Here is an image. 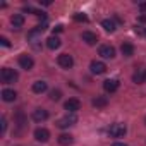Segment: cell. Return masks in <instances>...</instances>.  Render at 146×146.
Listing matches in <instances>:
<instances>
[{"mask_svg":"<svg viewBox=\"0 0 146 146\" xmlns=\"http://www.w3.org/2000/svg\"><path fill=\"white\" fill-rule=\"evenodd\" d=\"M0 78H2V83L11 84V83H16V81H17V72H16L14 69L4 67V69H2V72H0Z\"/></svg>","mask_w":146,"mask_h":146,"instance_id":"1","label":"cell"},{"mask_svg":"<svg viewBox=\"0 0 146 146\" xmlns=\"http://www.w3.org/2000/svg\"><path fill=\"white\" fill-rule=\"evenodd\" d=\"M62 29H64V28H62V26H55V28H53V33H60V31H62Z\"/></svg>","mask_w":146,"mask_h":146,"instance_id":"27","label":"cell"},{"mask_svg":"<svg viewBox=\"0 0 146 146\" xmlns=\"http://www.w3.org/2000/svg\"><path fill=\"white\" fill-rule=\"evenodd\" d=\"M74 19H76V21H79V23H81V21H83V23H86V21H88V16H84V14L78 12V14H74Z\"/></svg>","mask_w":146,"mask_h":146,"instance_id":"23","label":"cell"},{"mask_svg":"<svg viewBox=\"0 0 146 146\" xmlns=\"http://www.w3.org/2000/svg\"><path fill=\"white\" fill-rule=\"evenodd\" d=\"M48 119V112L45 110V108H36L35 112H33V120L35 122H43V120H46Z\"/></svg>","mask_w":146,"mask_h":146,"instance_id":"11","label":"cell"},{"mask_svg":"<svg viewBox=\"0 0 146 146\" xmlns=\"http://www.w3.org/2000/svg\"><path fill=\"white\" fill-rule=\"evenodd\" d=\"M17 98V93L14 90H4L2 91V100L4 102H14Z\"/></svg>","mask_w":146,"mask_h":146,"instance_id":"14","label":"cell"},{"mask_svg":"<svg viewBox=\"0 0 146 146\" xmlns=\"http://www.w3.org/2000/svg\"><path fill=\"white\" fill-rule=\"evenodd\" d=\"M5 129H7V120H5V119H2V134L5 132Z\"/></svg>","mask_w":146,"mask_h":146,"instance_id":"26","label":"cell"},{"mask_svg":"<svg viewBox=\"0 0 146 146\" xmlns=\"http://www.w3.org/2000/svg\"><path fill=\"white\" fill-rule=\"evenodd\" d=\"M107 103H108V100H107L105 96H96V98L93 100V105H95V107H105Z\"/></svg>","mask_w":146,"mask_h":146,"instance_id":"20","label":"cell"},{"mask_svg":"<svg viewBox=\"0 0 146 146\" xmlns=\"http://www.w3.org/2000/svg\"><path fill=\"white\" fill-rule=\"evenodd\" d=\"M72 143H74V137H72L70 134H60V136H58V144L69 146V144H72Z\"/></svg>","mask_w":146,"mask_h":146,"instance_id":"16","label":"cell"},{"mask_svg":"<svg viewBox=\"0 0 146 146\" xmlns=\"http://www.w3.org/2000/svg\"><path fill=\"white\" fill-rule=\"evenodd\" d=\"M0 43H2L4 46H11V43H9V40H7V38H0Z\"/></svg>","mask_w":146,"mask_h":146,"instance_id":"24","label":"cell"},{"mask_svg":"<svg viewBox=\"0 0 146 146\" xmlns=\"http://www.w3.org/2000/svg\"><path fill=\"white\" fill-rule=\"evenodd\" d=\"M120 52H122L124 57H132V55H134V46H132L131 43H122Z\"/></svg>","mask_w":146,"mask_h":146,"instance_id":"15","label":"cell"},{"mask_svg":"<svg viewBox=\"0 0 146 146\" xmlns=\"http://www.w3.org/2000/svg\"><path fill=\"white\" fill-rule=\"evenodd\" d=\"M144 35H146V29H144Z\"/></svg>","mask_w":146,"mask_h":146,"instance_id":"32","label":"cell"},{"mask_svg":"<svg viewBox=\"0 0 146 146\" xmlns=\"http://www.w3.org/2000/svg\"><path fill=\"white\" fill-rule=\"evenodd\" d=\"M132 81H134V83H137V84H143V83H146V81H144V74H143V72H134Z\"/></svg>","mask_w":146,"mask_h":146,"instance_id":"21","label":"cell"},{"mask_svg":"<svg viewBox=\"0 0 146 146\" xmlns=\"http://www.w3.org/2000/svg\"><path fill=\"white\" fill-rule=\"evenodd\" d=\"M102 26L105 28V31H110V33L115 31V23H113L112 19H103V21H102Z\"/></svg>","mask_w":146,"mask_h":146,"instance_id":"19","label":"cell"},{"mask_svg":"<svg viewBox=\"0 0 146 146\" xmlns=\"http://www.w3.org/2000/svg\"><path fill=\"white\" fill-rule=\"evenodd\" d=\"M35 139H36L38 143H46V141L50 139V132H48V129H45V127H38V129L35 131Z\"/></svg>","mask_w":146,"mask_h":146,"instance_id":"5","label":"cell"},{"mask_svg":"<svg viewBox=\"0 0 146 146\" xmlns=\"http://www.w3.org/2000/svg\"><path fill=\"white\" fill-rule=\"evenodd\" d=\"M134 31H136L137 35H144V29H143L141 26H136V28H134Z\"/></svg>","mask_w":146,"mask_h":146,"instance_id":"25","label":"cell"},{"mask_svg":"<svg viewBox=\"0 0 146 146\" xmlns=\"http://www.w3.org/2000/svg\"><path fill=\"white\" fill-rule=\"evenodd\" d=\"M100 55L103 58H113L115 57V48L110 46V45H103V46H100Z\"/></svg>","mask_w":146,"mask_h":146,"instance_id":"9","label":"cell"},{"mask_svg":"<svg viewBox=\"0 0 146 146\" xmlns=\"http://www.w3.org/2000/svg\"><path fill=\"white\" fill-rule=\"evenodd\" d=\"M113 146H127V144H124V143H115Z\"/></svg>","mask_w":146,"mask_h":146,"instance_id":"30","label":"cell"},{"mask_svg":"<svg viewBox=\"0 0 146 146\" xmlns=\"http://www.w3.org/2000/svg\"><path fill=\"white\" fill-rule=\"evenodd\" d=\"M58 65L64 67V69H70L74 65V58H72L69 53H62V55H58Z\"/></svg>","mask_w":146,"mask_h":146,"instance_id":"6","label":"cell"},{"mask_svg":"<svg viewBox=\"0 0 146 146\" xmlns=\"http://www.w3.org/2000/svg\"><path fill=\"white\" fill-rule=\"evenodd\" d=\"M144 81H146V72H144Z\"/></svg>","mask_w":146,"mask_h":146,"instance_id":"31","label":"cell"},{"mask_svg":"<svg viewBox=\"0 0 146 146\" xmlns=\"http://www.w3.org/2000/svg\"><path fill=\"white\" fill-rule=\"evenodd\" d=\"M76 122H78V117H76L74 113H69V115L58 119V120H57V125H58L60 129H67V127H70V125H74Z\"/></svg>","mask_w":146,"mask_h":146,"instance_id":"3","label":"cell"},{"mask_svg":"<svg viewBox=\"0 0 146 146\" xmlns=\"http://www.w3.org/2000/svg\"><path fill=\"white\" fill-rule=\"evenodd\" d=\"M139 9H141V11H146V2H144V4H139Z\"/></svg>","mask_w":146,"mask_h":146,"instance_id":"29","label":"cell"},{"mask_svg":"<svg viewBox=\"0 0 146 146\" xmlns=\"http://www.w3.org/2000/svg\"><path fill=\"white\" fill-rule=\"evenodd\" d=\"M83 41H86L88 45H96L98 36H96L95 33H91V31H84V33H83Z\"/></svg>","mask_w":146,"mask_h":146,"instance_id":"12","label":"cell"},{"mask_svg":"<svg viewBox=\"0 0 146 146\" xmlns=\"http://www.w3.org/2000/svg\"><path fill=\"white\" fill-rule=\"evenodd\" d=\"M11 23H12V26H14L16 29H19V28H23V24H24V16H23V14H14V16L11 17Z\"/></svg>","mask_w":146,"mask_h":146,"instance_id":"13","label":"cell"},{"mask_svg":"<svg viewBox=\"0 0 146 146\" xmlns=\"http://www.w3.org/2000/svg\"><path fill=\"white\" fill-rule=\"evenodd\" d=\"M46 46H48L50 50H57V48L60 46V40H58L57 36H50V38L46 40Z\"/></svg>","mask_w":146,"mask_h":146,"instance_id":"17","label":"cell"},{"mask_svg":"<svg viewBox=\"0 0 146 146\" xmlns=\"http://www.w3.org/2000/svg\"><path fill=\"white\" fill-rule=\"evenodd\" d=\"M144 120H146V119H144Z\"/></svg>","mask_w":146,"mask_h":146,"instance_id":"33","label":"cell"},{"mask_svg":"<svg viewBox=\"0 0 146 146\" xmlns=\"http://www.w3.org/2000/svg\"><path fill=\"white\" fill-rule=\"evenodd\" d=\"M139 23H146V16H144V14L139 16Z\"/></svg>","mask_w":146,"mask_h":146,"instance_id":"28","label":"cell"},{"mask_svg":"<svg viewBox=\"0 0 146 146\" xmlns=\"http://www.w3.org/2000/svg\"><path fill=\"white\" fill-rule=\"evenodd\" d=\"M60 96H62L60 90H52V91H50V100H52V102H58Z\"/></svg>","mask_w":146,"mask_h":146,"instance_id":"22","label":"cell"},{"mask_svg":"<svg viewBox=\"0 0 146 146\" xmlns=\"http://www.w3.org/2000/svg\"><path fill=\"white\" fill-rule=\"evenodd\" d=\"M19 65H21L23 69H26V70H31L33 65H35V60H33L29 55H21V57H19Z\"/></svg>","mask_w":146,"mask_h":146,"instance_id":"8","label":"cell"},{"mask_svg":"<svg viewBox=\"0 0 146 146\" xmlns=\"http://www.w3.org/2000/svg\"><path fill=\"white\" fill-rule=\"evenodd\" d=\"M90 69H91L93 74H103V72L107 70V65L103 62H100V60H93L90 64Z\"/></svg>","mask_w":146,"mask_h":146,"instance_id":"7","label":"cell"},{"mask_svg":"<svg viewBox=\"0 0 146 146\" xmlns=\"http://www.w3.org/2000/svg\"><path fill=\"white\" fill-rule=\"evenodd\" d=\"M64 107H65V110H67L69 113H74V112H78V110L81 108V102H79L78 98H69V100L64 103Z\"/></svg>","mask_w":146,"mask_h":146,"instance_id":"4","label":"cell"},{"mask_svg":"<svg viewBox=\"0 0 146 146\" xmlns=\"http://www.w3.org/2000/svg\"><path fill=\"white\" fill-rule=\"evenodd\" d=\"M125 132H127V127H125L124 124H120V122L112 124V125H110V129H108V134H110L112 137H122Z\"/></svg>","mask_w":146,"mask_h":146,"instance_id":"2","label":"cell"},{"mask_svg":"<svg viewBox=\"0 0 146 146\" xmlns=\"http://www.w3.org/2000/svg\"><path fill=\"white\" fill-rule=\"evenodd\" d=\"M103 90H105L107 93L117 91V90H119V81H117V79H107V81L103 83Z\"/></svg>","mask_w":146,"mask_h":146,"instance_id":"10","label":"cell"},{"mask_svg":"<svg viewBox=\"0 0 146 146\" xmlns=\"http://www.w3.org/2000/svg\"><path fill=\"white\" fill-rule=\"evenodd\" d=\"M46 83L45 81H36V83H33V91L35 93H45L46 91Z\"/></svg>","mask_w":146,"mask_h":146,"instance_id":"18","label":"cell"}]
</instances>
